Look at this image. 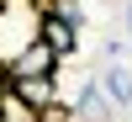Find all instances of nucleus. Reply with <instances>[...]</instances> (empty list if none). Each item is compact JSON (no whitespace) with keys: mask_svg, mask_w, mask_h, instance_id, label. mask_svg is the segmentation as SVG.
Returning a JSON list of instances; mask_svg holds the SVG:
<instances>
[{"mask_svg":"<svg viewBox=\"0 0 132 122\" xmlns=\"http://www.w3.org/2000/svg\"><path fill=\"white\" fill-rule=\"evenodd\" d=\"M21 106H32V112H42V106L58 101V74H21V80H11V90Z\"/></svg>","mask_w":132,"mask_h":122,"instance_id":"3","label":"nucleus"},{"mask_svg":"<svg viewBox=\"0 0 132 122\" xmlns=\"http://www.w3.org/2000/svg\"><path fill=\"white\" fill-rule=\"evenodd\" d=\"M37 0H0V64H11L27 42H37Z\"/></svg>","mask_w":132,"mask_h":122,"instance_id":"1","label":"nucleus"},{"mask_svg":"<svg viewBox=\"0 0 132 122\" xmlns=\"http://www.w3.org/2000/svg\"><path fill=\"white\" fill-rule=\"evenodd\" d=\"M101 90L111 96L116 106H127V101H132V74H127V69H106V80H101Z\"/></svg>","mask_w":132,"mask_h":122,"instance_id":"6","label":"nucleus"},{"mask_svg":"<svg viewBox=\"0 0 132 122\" xmlns=\"http://www.w3.org/2000/svg\"><path fill=\"white\" fill-rule=\"evenodd\" d=\"M58 64H63V59L48 48V42H27L5 69H11V80H21V74H58Z\"/></svg>","mask_w":132,"mask_h":122,"instance_id":"4","label":"nucleus"},{"mask_svg":"<svg viewBox=\"0 0 132 122\" xmlns=\"http://www.w3.org/2000/svg\"><path fill=\"white\" fill-rule=\"evenodd\" d=\"M111 112H116V101L101 90V85H85L79 101H74V122H111Z\"/></svg>","mask_w":132,"mask_h":122,"instance_id":"5","label":"nucleus"},{"mask_svg":"<svg viewBox=\"0 0 132 122\" xmlns=\"http://www.w3.org/2000/svg\"><path fill=\"white\" fill-rule=\"evenodd\" d=\"M37 42H48L58 59H69V53L79 48V27H74L69 16H58V11H42L37 16Z\"/></svg>","mask_w":132,"mask_h":122,"instance_id":"2","label":"nucleus"}]
</instances>
